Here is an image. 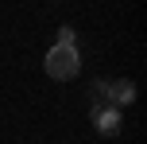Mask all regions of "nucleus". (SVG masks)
I'll return each mask as SVG.
<instances>
[{
	"label": "nucleus",
	"mask_w": 147,
	"mask_h": 144,
	"mask_svg": "<svg viewBox=\"0 0 147 144\" xmlns=\"http://www.w3.org/2000/svg\"><path fill=\"white\" fill-rule=\"evenodd\" d=\"M43 70L54 78V82H70V78H78V70H81L78 47H74V43H54L51 51H47V59H43Z\"/></svg>",
	"instance_id": "nucleus-1"
},
{
	"label": "nucleus",
	"mask_w": 147,
	"mask_h": 144,
	"mask_svg": "<svg viewBox=\"0 0 147 144\" xmlns=\"http://www.w3.org/2000/svg\"><path fill=\"white\" fill-rule=\"evenodd\" d=\"M105 98H109L112 101V105H132V101H136V82H132V78H116V82H109V93H105Z\"/></svg>",
	"instance_id": "nucleus-2"
},
{
	"label": "nucleus",
	"mask_w": 147,
	"mask_h": 144,
	"mask_svg": "<svg viewBox=\"0 0 147 144\" xmlns=\"http://www.w3.org/2000/svg\"><path fill=\"white\" fill-rule=\"evenodd\" d=\"M93 125H97V132H105V136H116V132H120V109L116 105L93 109Z\"/></svg>",
	"instance_id": "nucleus-3"
},
{
	"label": "nucleus",
	"mask_w": 147,
	"mask_h": 144,
	"mask_svg": "<svg viewBox=\"0 0 147 144\" xmlns=\"http://www.w3.org/2000/svg\"><path fill=\"white\" fill-rule=\"evenodd\" d=\"M58 43H74V27H62L58 31Z\"/></svg>",
	"instance_id": "nucleus-4"
}]
</instances>
